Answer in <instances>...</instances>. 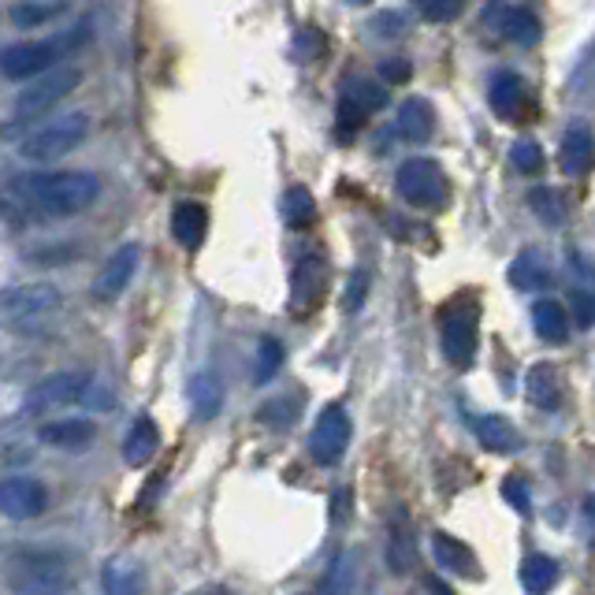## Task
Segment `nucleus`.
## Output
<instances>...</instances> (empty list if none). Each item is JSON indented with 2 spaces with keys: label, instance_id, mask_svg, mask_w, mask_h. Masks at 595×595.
Masks as SVG:
<instances>
[{
  "label": "nucleus",
  "instance_id": "nucleus-1",
  "mask_svg": "<svg viewBox=\"0 0 595 595\" xmlns=\"http://www.w3.org/2000/svg\"><path fill=\"white\" fill-rule=\"evenodd\" d=\"M8 197L19 208L49 220H71L86 213L101 197V179L94 172H30L16 175L8 186Z\"/></svg>",
  "mask_w": 595,
  "mask_h": 595
},
{
  "label": "nucleus",
  "instance_id": "nucleus-2",
  "mask_svg": "<svg viewBox=\"0 0 595 595\" xmlns=\"http://www.w3.org/2000/svg\"><path fill=\"white\" fill-rule=\"evenodd\" d=\"M90 23H79L75 30H68L64 38H49V41H16V46L0 49V75L12 82H27L35 75L57 68L64 64V57H71L75 49H82L90 41Z\"/></svg>",
  "mask_w": 595,
  "mask_h": 595
},
{
  "label": "nucleus",
  "instance_id": "nucleus-3",
  "mask_svg": "<svg viewBox=\"0 0 595 595\" xmlns=\"http://www.w3.org/2000/svg\"><path fill=\"white\" fill-rule=\"evenodd\" d=\"M439 339L450 365L469 369L480 347V305L472 298H455L439 310Z\"/></svg>",
  "mask_w": 595,
  "mask_h": 595
},
{
  "label": "nucleus",
  "instance_id": "nucleus-4",
  "mask_svg": "<svg viewBox=\"0 0 595 595\" xmlns=\"http://www.w3.org/2000/svg\"><path fill=\"white\" fill-rule=\"evenodd\" d=\"M86 138H90V116L68 113L46 127L30 130L23 138V146H19V153H23V160H30V164H52V160H60L79 149Z\"/></svg>",
  "mask_w": 595,
  "mask_h": 595
},
{
  "label": "nucleus",
  "instance_id": "nucleus-5",
  "mask_svg": "<svg viewBox=\"0 0 595 595\" xmlns=\"http://www.w3.org/2000/svg\"><path fill=\"white\" fill-rule=\"evenodd\" d=\"M79 82H82V71L75 68V64H57V68L35 75L27 90L16 97V119L27 124V119L46 116L49 108H57L64 101V97L79 90Z\"/></svg>",
  "mask_w": 595,
  "mask_h": 595
},
{
  "label": "nucleus",
  "instance_id": "nucleus-6",
  "mask_svg": "<svg viewBox=\"0 0 595 595\" xmlns=\"http://www.w3.org/2000/svg\"><path fill=\"white\" fill-rule=\"evenodd\" d=\"M399 194L410 202L413 208H443L450 197V183L443 168L428 157H413L399 168Z\"/></svg>",
  "mask_w": 595,
  "mask_h": 595
},
{
  "label": "nucleus",
  "instance_id": "nucleus-7",
  "mask_svg": "<svg viewBox=\"0 0 595 595\" xmlns=\"http://www.w3.org/2000/svg\"><path fill=\"white\" fill-rule=\"evenodd\" d=\"M350 436H354V425H350V413L339 402L324 406L321 417H316L313 432H310V458L316 466H339L350 447Z\"/></svg>",
  "mask_w": 595,
  "mask_h": 595
},
{
  "label": "nucleus",
  "instance_id": "nucleus-8",
  "mask_svg": "<svg viewBox=\"0 0 595 595\" xmlns=\"http://www.w3.org/2000/svg\"><path fill=\"white\" fill-rule=\"evenodd\" d=\"M49 510V488L35 477H8L0 480V514L12 521H30Z\"/></svg>",
  "mask_w": 595,
  "mask_h": 595
},
{
  "label": "nucleus",
  "instance_id": "nucleus-9",
  "mask_svg": "<svg viewBox=\"0 0 595 595\" xmlns=\"http://www.w3.org/2000/svg\"><path fill=\"white\" fill-rule=\"evenodd\" d=\"M328 283H332V272H328V261L310 253L294 264L291 275V310L294 313H313L316 305L328 298Z\"/></svg>",
  "mask_w": 595,
  "mask_h": 595
},
{
  "label": "nucleus",
  "instance_id": "nucleus-10",
  "mask_svg": "<svg viewBox=\"0 0 595 595\" xmlns=\"http://www.w3.org/2000/svg\"><path fill=\"white\" fill-rule=\"evenodd\" d=\"M60 302H64V294L52 283H35V286H23V291L8 294L4 302H0V313L16 328H30L35 321H41V316H49L52 310H60Z\"/></svg>",
  "mask_w": 595,
  "mask_h": 595
},
{
  "label": "nucleus",
  "instance_id": "nucleus-11",
  "mask_svg": "<svg viewBox=\"0 0 595 595\" xmlns=\"http://www.w3.org/2000/svg\"><path fill=\"white\" fill-rule=\"evenodd\" d=\"M90 372H52L38 383L35 391H30L27 399V410L30 413H49V410H60V406L68 402H79L82 391L90 388Z\"/></svg>",
  "mask_w": 595,
  "mask_h": 595
},
{
  "label": "nucleus",
  "instance_id": "nucleus-12",
  "mask_svg": "<svg viewBox=\"0 0 595 595\" xmlns=\"http://www.w3.org/2000/svg\"><path fill=\"white\" fill-rule=\"evenodd\" d=\"M138 264H142V246H138V242L119 246L113 257L105 261V269L97 272V280H94V298H97V302H116V298L130 286V280H135Z\"/></svg>",
  "mask_w": 595,
  "mask_h": 595
},
{
  "label": "nucleus",
  "instance_id": "nucleus-13",
  "mask_svg": "<svg viewBox=\"0 0 595 595\" xmlns=\"http://www.w3.org/2000/svg\"><path fill=\"white\" fill-rule=\"evenodd\" d=\"M484 23H491L506 41H514V46H521V49H533L536 41H539V19L528 12V8H510V4H503V0H495L491 4V12L484 16Z\"/></svg>",
  "mask_w": 595,
  "mask_h": 595
},
{
  "label": "nucleus",
  "instance_id": "nucleus-14",
  "mask_svg": "<svg viewBox=\"0 0 595 595\" xmlns=\"http://www.w3.org/2000/svg\"><path fill=\"white\" fill-rule=\"evenodd\" d=\"M558 168L569 179H581V175H588L595 168V135L584 124L566 130V138L558 146Z\"/></svg>",
  "mask_w": 595,
  "mask_h": 595
},
{
  "label": "nucleus",
  "instance_id": "nucleus-15",
  "mask_svg": "<svg viewBox=\"0 0 595 595\" xmlns=\"http://www.w3.org/2000/svg\"><path fill=\"white\" fill-rule=\"evenodd\" d=\"M38 439L60 450H82L97 439V425L86 417H64V421H46L38 428Z\"/></svg>",
  "mask_w": 595,
  "mask_h": 595
},
{
  "label": "nucleus",
  "instance_id": "nucleus-16",
  "mask_svg": "<svg viewBox=\"0 0 595 595\" xmlns=\"http://www.w3.org/2000/svg\"><path fill=\"white\" fill-rule=\"evenodd\" d=\"M208 235V208L202 202H179L172 208V238L183 250H197Z\"/></svg>",
  "mask_w": 595,
  "mask_h": 595
},
{
  "label": "nucleus",
  "instance_id": "nucleus-17",
  "mask_svg": "<svg viewBox=\"0 0 595 595\" xmlns=\"http://www.w3.org/2000/svg\"><path fill=\"white\" fill-rule=\"evenodd\" d=\"M525 391H528V402L539 406V410H558L562 391H566V380H562V372L550 365V361H539V365L528 369Z\"/></svg>",
  "mask_w": 595,
  "mask_h": 595
},
{
  "label": "nucleus",
  "instance_id": "nucleus-18",
  "mask_svg": "<svg viewBox=\"0 0 595 595\" xmlns=\"http://www.w3.org/2000/svg\"><path fill=\"white\" fill-rule=\"evenodd\" d=\"M506 280H510L514 291H544L550 286V264L539 250H521L517 257L510 261V272H506Z\"/></svg>",
  "mask_w": 595,
  "mask_h": 595
},
{
  "label": "nucleus",
  "instance_id": "nucleus-19",
  "mask_svg": "<svg viewBox=\"0 0 595 595\" xmlns=\"http://www.w3.org/2000/svg\"><path fill=\"white\" fill-rule=\"evenodd\" d=\"M432 555H436V562L443 569H450V573H458V577H469V581H477L480 577V562H477V555L461 544V539H455V536H447V533H436L432 536Z\"/></svg>",
  "mask_w": 595,
  "mask_h": 595
},
{
  "label": "nucleus",
  "instance_id": "nucleus-20",
  "mask_svg": "<svg viewBox=\"0 0 595 595\" xmlns=\"http://www.w3.org/2000/svg\"><path fill=\"white\" fill-rule=\"evenodd\" d=\"M488 105L499 119H514L525 105V82L514 71H495L488 82Z\"/></svg>",
  "mask_w": 595,
  "mask_h": 595
},
{
  "label": "nucleus",
  "instance_id": "nucleus-21",
  "mask_svg": "<svg viewBox=\"0 0 595 595\" xmlns=\"http://www.w3.org/2000/svg\"><path fill=\"white\" fill-rule=\"evenodd\" d=\"M399 135L406 142H413V146H425L428 138L436 135V113H432V105L421 101V97H410V101H402L399 108Z\"/></svg>",
  "mask_w": 595,
  "mask_h": 595
},
{
  "label": "nucleus",
  "instance_id": "nucleus-22",
  "mask_svg": "<svg viewBox=\"0 0 595 595\" xmlns=\"http://www.w3.org/2000/svg\"><path fill=\"white\" fill-rule=\"evenodd\" d=\"M472 432L484 443V450H491V455H514L517 447H521V436L514 432V425L506 421L499 413H484L472 421Z\"/></svg>",
  "mask_w": 595,
  "mask_h": 595
},
{
  "label": "nucleus",
  "instance_id": "nucleus-23",
  "mask_svg": "<svg viewBox=\"0 0 595 595\" xmlns=\"http://www.w3.org/2000/svg\"><path fill=\"white\" fill-rule=\"evenodd\" d=\"M157 447H160V432H157V421L153 417L142 413L135 425H130V432L124 439V461L127 466H146V461L157 455Z\"/></svg>",
  "mask_w": 595,
  "mask_h": 595
},
{
  "label": "nucleus",
  "instance_id": "nucleus-24",
  "mask_svg": "<svg viewBox=\"0 0 595 595\" xmlns=\"http://www.w3.org/2000/svg\"><path fill=\"white\" fill-rule=\"evenodd\" d=\"M224 406V383H220L216 372H197L191 380V410L197 421H213Z\"/></svg>",
  "mask_w": 595,
  "mask_h": 595
},
{
  "label": "nucleus",
  "instance_id": "nucleus-25",
  "mask_svg": "<svg viewBox=\"0 0 595 595\" xmlns=\"http://www.w3.org/2000/svg\"><path fill=\"white\" fill-rule=\"evenodd\" d=\"M533 324L544 343H566L569 339V313L558 302H550V298H539L533 305Z\"/></svg>",
  "mask_w": 595,
  "mask_h": 595
},
{
  "label": "nucleus",
  "instance_id": "nucleus-26",
  "mask_svg": "<svg viewBox=\"0 0 595 595\" xmlns=\"http://www.w3.org/2000/svg\"><path fill=\"white\" fill-rule=\"evenodd\" d=\"M528 208H533L539 224H547V227H562L569 216L566 194L555 191V186H533V191H528Z\"/></svg>",
  "mask_w": 595,
  "mask_h": 595
},
{
  "label": "nucleus",
  "instance_id": "nucleus-27",
  "mask_svg": "<svg viewBox=\"0 0 595 595\" xmlns=\"http://www.w3.org/2000/svg\"><path fill=\"white\" fill-rule=\"evenodd\" d=\"M417 562V544L410 533V521L399 514V521L391 525V544H388V566L391 573H410Z\"/></svg>",
  "mask_w": 595,
  "mask_h": 595
},
{
  "label": "nucleus",
  "instance_id": "nucleus-28",
  "mask_svg": "<svg viewBox=\"0 0 595 595\" xmlns=\"http://www.w3.org/2000/svg\"><path fill=\"white\" fill-rule=\"evenodd\" d=\"M101 588L113 595L142 592V569L130 558H108L101 569Z\"/></svg>",
  "mask_w": 595,
  "mask_h": 595
},
{
  "label": "nucleus",
  "instance_id": "nucleus-29",
  "mask_svg": "<svg viewBox=\"0 0 595 595\" xmlns=\"http://www.w3.org/2000/svg\"><path fill=\"white\" fill-rule=\"evenodd\" d=\"M280 213H283L286 227H310L313 216H316V202H313V194L305 191V186H291V191L283 194V202H280Z\"/></svg>",
  "mask_w": 595,
  "mask_h": 595
},
{
  "label": "nucleus",
  "instance_id": "nucleus-30",
  "mask_svg": "<svg viewBox=\"0 0 595 595\" xmlns=\"http://www.w3.org/2000/svg\"><path fill=\"white\" fill-rule=\"evenodd\" d=\"M558 581V562L550 555H528L521 562V584L528 592H547Z\"/></svg>",
  "mask_w": 595,
  "mask_h": 595
},
{
  "label": "nucleus",
  "instance_id": "nucleus-31",
  "mask_svg": "<svg viewBox=\"0 0 595 595\" xmlns=\"http://www.w3.org/2000/svg\"><path fill=\"white\" fill-rule=\"evenodd\" d=\"M365 119H369V113L354 101V97L339 94V105H335V127H339V138L350 142L361 127H365Z\"/></svg>",
  "mask_w": 595,
  "mask_h": 595
},
{
  "label": "nucleus",
  "instance_id": "nucleus-32",
  "mask_svg": "<svg viewBox=\"0 0 595 595\" xmlns=\"http://www.w3.org/2000/svg\"><path fill=\"white\" fill-rule=\"evenodd\" d=\"M283 365V347L275 343V339H261L257 343V369H253V383H269L275 380V372Z\"/></svg>",
  "mask_w": 595,
  "mask_h": 595
},
{
  "label": "nucleus",
  "instance_id": "nucleus-33",
  "mask_svg": "<svg viewBox=\"0 0 595 595\" xmlns=\"http://www.w3.org/2000/svg\"><path fill=\"white\" fill-rule=\"evenodd\" d=\"M343 94L347 97H354V101L365 108V113L372 116V113H380L383 105H388V94H383V86H377V82H365V79H347L343 82Z\"/></svg>",
  "mask_w": 595,
  "mask_h": 595
},
{
  "label": "nucleus",
  "instance_id": "nucleus-34",
  "mask_svg": "<svg viewBox=\"0 0 595 595\" xmlns=\"http://www.w3.org/2000/svg\"><path fill=\"white\" fill-rule=\"evenodd\" d=\"M60 12H64V4H30V0H23V4L12 8V23H16L19 30L41 27V23H49V19L60 16Z\"/></svg>",
  "mask_w": 595,
  "mask_h": 595
},
{
  "label": "nucleus",
  "instance_id": "nucleus-35",
  "mask_svg": "<svg viewBox=\"0 0 595 595\" xmlns=\"http://www.w3.org/2000/svg\"><path fill=\"white\" fill-rule=\"evenodd\" d=\"M569 310H573V321H577V328H592V324H595V286L573 283V291H569Z\"/></svg>",
  "mask_w": 595,
  "mask_h": 595
},
{
  "label": "nucleus",
  "instance_id": "nucleus-36",
  "mask_svg": "<svg viewBox=\"0 0 595 595\" xmlns=\"http://www.w3.org/2000/svg\"><path fill=\"white\" fill-rule=\"evenodd\" d=\"M510 160H514V168L521 172V175H536L539 168H544V149L536 146V142H514V149H510Z\"/></svg>",
  "mask_w": 595,
  "mask_h": 595
},
{
  "label": "nucleus",
  "instance_id": "nucleus-37",
  "mask_svg": "<svg viewBox=\"0 0 595 595\" xmlns=\"http://www.w3.org/2000/svg\"><path fill=\"white\" fill-rule=\"evenodd\" d=\"M503 499L510 503L521 517H533V491H528V484L521 477H506L503 480Z\"/></svg>",
  "mask_w": 595,
  "mask_h": 595
},
{
  "label": "nucleus",
  "instance_id": "nucleus-38",
  "mask_svg": "<svg viewBox=\"0 0 595 595\" xmlns=\"http://www.w3.org/2000/svg\"><path fill=\"white\" fill-rule=\"evenodd\" d=\"M461 4H466V0H425L421 12L428 23H447V19H455L461 12Z\"/></svg>",
  "mask_w": 595,
  "mask_h": 595
},
{
  "label": "nucleus",
  "instance_id": "nucleus-39",
  "mask_svg": "<svg viewBox=\"0 0 595 595\" xmlns=\"http://www.w3.org/2000/svg\"><path fill=\"white\" fill-rule=\"evenodd\" d=\"M369 294V269H354V275H350V286H347V310L358 313L361 302H365Z\"/></svg>",
  "mask_w": 595,
  "mask_h": 595
},
{
  "label": "nucleus",
  "instance_id": "nucleus-40",
  "mask_svg": "<svg viewBox=\"0 0 595 595\" xmlns=\"http://www.w3.org/2000/svg\"><path fill=\"white\" fill-rule=\"evenodd\" d=\"M380 75L388 82H394V86H402V82H410V75H413V68L406 60H383L380 64Z\"/></svg>",
  "mask_w": 595,
  "mask_h": 595
},
{
  "label": "nucleus",
  "instance_id": "nucleus-41",
  "mask_svg": "<svg viewBox=\"0 0 595 595\" xmlns=\"http://www.w3.org/2000/svg\"><path fill=\"white\" fill-rule=\"evenodd\" d=\"M79 402L94 406V410H108V406H113V394H108L105 388H97V383H90V388L82 391V399H79Z\"/></svg>",
  "mask_w": 595,
  "mask_h": 595
},
{
  "label": "nucleus",
  "instance_id": "nucleus-42",
  "mask_svg": "<svg viewBox=\"0 0 595 595\" xmlns=\"http://www.w3.org/2000/svg\"><path fill=\"white\" fill-rule=\"evenodd\" d=\"M347 506H350V491H339L332 495V517H339V521H347Z\"/></svg>",
  "mask_w": 595,
  "mask_h": 595
}]
</instances>
